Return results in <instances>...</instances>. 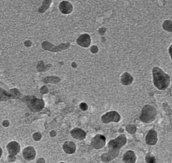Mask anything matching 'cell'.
Masks as SVG:
<instances>
[{"mask_svg":"<svg viewBox=\"0 0 172 163\" xmlns=\"http://www.w3.org/2000/svg\"><path fill=\"white\" fill-rule=\"evenodd\" d=\"M152 72L153 83L157 88L161 90L166 89L170 82V77L169 75L165 73L159 68H154Z\"/></svg>","mask_w":172,"mask_h":163,"instance_id":"obj_1","label":"cell"},{"mask_svg":"<svg viewBox=\"0 0 172 163\" xmlns=\"http://www.w3.org/2000/svg\"><path fill=\"white\" fill-rule=\"evenodd\" d=\"M22 100L27 104L29 109L33 113L41 111L44 107L43 100L36 98L35 96H26Z\"/></svg>","mask_w":172,"mask_h":163,"instance_id":"obj_2","label":"cell"},{"mask_svg":"<svg viewBox=\"0 0 172 163\" xmlns=\"http://www.w3.org/2000/svg\"><path fill=\"white\" fill-rule=\"evenodd\" d=\"M157 115V110L153 106L150 105H146L143 107L142 110L141 115L140 119L142 122L144 123H151L155 120Z\"/></svg>","mask_w":172,"mask_h":163,"instance_id":"obj_3","label":"cell"},{"mask_svg":"<svg viewBox=\"0 0 172 163\" xmlns=\"http://www.w3.org/2000/svg\"><path fill=\"white\" fill-rule=\"evenodd\" d=\"M126 137L125 135H120L119 137H117L115 140H111L108 143L109 149H113L120 150V149L122 146H123L126 143Z\"/></svg>","mask_w":172,"mask_h":163,"instance_id":"obj_4","label":"cell"},{"mask_svg":"<svg viewBox=\"0 0 172 163\" xmlns=\"http://www.w3.org/2000/svg\"><path fill=\"white\" fill-rule=\"evenodd\" d=\"M7 148H8V152L9 154L8 156V160L9 162L14 161L16 159L15 156L20 152V145L16 142H11L7 145Z\"/></svg>","mask_w":172,"mask_h":163,"instance_id":"obj_5","label":"cell"},{"mask_svg":"<svg viewBox=\"0 0 172 163\" xmlns=\"http://www.w3.org/2000/svg\"><path fill=\"white\" fill-rule=\"evenodd\" d=\"M20 96V93L18 89H12L9 93H8L4 90L0 89V101H6L11 98H18Z\"/></svg>","mask_w":172,"mask_h":163,"instance_id":"obj_6","label":"cell"},{"mask_svg":"<svg viewBox=\"0 0 172 163\" xmlns=\"http://www.w3.org/2000/svg\"><path fill=\"white\" fill-rule=\"evenodd\" d=\"M120 116L118 113L115 111L109 112L102 116L101 120H102L103 123H109L110 122L118 123L120 121Z\"/></svg>","mask_w":172,"mask_h":163,"instance_id":"obj_7","label":"cell"},{"mask_svg":"<svg viewBox=\"0 0 172 163\" xmlns=\"http://www.w3.org/2000/svg\"><path fill=\"white\" fill-rule=\"evenodd\" d=\"M106 139L102 135H97L93 138L91 142V145L95 149H101L105 145Z\"/></svg>","mask_w":172,"mask_h":163,"instance_id":"obj_8","label":"cell"},{"mask_svg":"<svg viewBox=\"0 0 172 163\" xmlns=\"http://www.w3.org/2000/svg\"><path fill=\"white\" fill-rule=\"evenodd\" d=\"M119 154V150H113V149H109V151L107 153L103 154L101 156V160L105 162H108L111 161V160L114 159L118 156Z\"/></svg>","mask_w":172,"mask_h":163,"instance_id":"obj_9","label":"cell"},{"mask_svg":"<svg viewBox=\"0 0 172 163\" xmlns=\"http://www.w3.org/2000/svg\"><path fill=\"white\" fill-rule=\"evenodd\" d=\"M23 156L26 160H33L35 158L36 152L35 150L33 147H27L24 149L23 150Z\"/></svg>","mask_w":172,"mask_h":163,"instance_id":"obj_10","label":"cell"},{"mask_svg":"<svg viewBox=\"0 0 172 163\" xmlns=\"http://www.w3.org/2000/svg\"><path fill=\"white\" fill-rule=\"evenodd\" d=\"M157 142V134L155 130H150L147 135L146 142L149 145H155Z\"/></svg>","mask_w":172,"mask_h":163,"instance_id":"obj_11","label":"cell"},{"mask_svg":"<svg viewBox=\"0 0 172 163\" xmlns=\"http://www.w3.org/2000/svg\"><path fill=\"white\" fill-rule=\"evenodd\" d=\"M42 46H43V48H44V49L47 50L52 51V52H57V51L66 49V48H67L69 46V43H67V44H62L61 45L58 46V47L57 48H53V47L52 45V44H50V43L47 42V41H45V42L43 43Z\"/></svg>","mask_w":172,"mask_h":163,"instance_id":"obj_12","label":"cell"},{"mask_svg":"<svg viewBox=\"0 0 172 163\" xmlns=\"http://www.w3.org/2000/svg\"><path fill=\"white\" fill-rule=\"evenodd\" d=\"M71 135L74 138L78 140H84L86 137V133L81 129L75 128L71 131Z\"/></svg>","mask_w":172,"mask_h":163,"instance_id":"obj_13","label":"cell"},{"mask_svg":"<svg viewBox=\"0 0 172 163\" xmlns=\"http://www.w3.org/2000/svg\"><path fill=\"white\" fill-rule=\"evenodd\" d=\"M136 159V157L134 152L131 150L126 152L123 157V162L125 163H134Z\"/></svg>","mask_w":172,"mask_h":163,"instance_id":"obj_14","label":"cell"},{"mask_svg":"<svg viewBox=\"0 0 172 163\" xmlns=\"http://www.w3.org/2000/svg\"><path fill=\"white\" fill-rule=\"evenodd\" d=\"M76 145L72 142H66L63 145V149L68 154H72L76 151Z\"/></svg>","mask_w":172,"mask_h":163,"instance_id":"obj_15","label":"cell"},{"mask_svg":"<svg viewBox=\"0 0 172 163\" xmlns=\"http://www.w3.org/2000/svg\"><path fill=\"white\" fill-rule=\"evenodd\" d=\"M60 9L62 13L64 14H68L71 12L72 7L71 4L67 1H63L60 5Z\"/></svg>","mask_w":172,"mask_h":163,"instance_id":"obj_16","label":"cell"},{"mask_svg":"<svg viewBox=\"0 0 172 163\" xmlns=\"http://www.w3.org/2000/svg\"><path fill=\"white\" fill-rule=\"evenodd\" d=\"M78 43L84 47H87L90 44V37L89 35H84L81 36V37L78 39Z\"/></svg>","mask_w":172,"mask_h":163,"instance_id":"obj_17","label":"cell"},{"mask_svg":"<svg viewBox=\"0 0 172 163\" xmlns=\"http://www.w3.org/2000/svg\"><path fill=\"white\" fill-rule=\"evenodd\" d=\"M121 81H122V83L123 85L127 86V85H129V84L131 83L133 81V79H132V77L130 76V74L126 72V73H124L122 75Z\"/></svg>","mask_w":172,"mask_h":163,"instance_id":"obj_18","label":"cell"},{"mask_svg":"<svg viewBox=\"0 0 172 163\" xmlns=\"http://www.w3.org/2000/svg\"><path fill=\"white\" fill-rule=\"evenodd\" d=\"M60 81V79L56 77H46L45 79L43 80V82L45 83H55Z\"/></svg>","mask_w":172,"mask_h":163,"instance_id":"obj_19","label":"cell"},{"mask_svg":"<svg viewBox=\"0 0 172 163\" xmlns=\"http://www.w3.org/2000/svg\"><path fill=\"white\" fill-rule=\"evenodd\" d=\"M51 1H52V0H45L43 4L42 7H41L39 10L40 12H45L46 10L49 8Z\"/></svg>","mask_w":172,"mask_h":163,"instance_id":"obj_20","label":"cell"},{"mask_svg":"<svg viewBox=\"0 0 172 163\" xmlns=\"http://www.w3.org/2000/svg\"><path fill=\"white\" fill-rule=\"evenodd\" d=\"M126 131L128 133H130V134H134L136 131V127L134 125H128L126 126Z\"/></svg>","mask_w":172,"mask_h":163,"instance_id":"obj_21","label":"cell"},{"mask_svg":"<svg viewBox=\"0 0 172 163\" xmlns=\"http://www.w3.org/2000/svg\"><path fill=\"white\" fill-rule=\"evenodd\" d=\"M145 159H146L147 163H155V159L151 154H148L146 156Z\"/></svg>","mask_w":172,"mask_h":163,"instance_id":"obj_22","label":"cell"},{"mask_svg":"<svg viewBox=\"0 0 172 163\" xmlns=\"http://www.w3.org/2000/svg\"><path fill=\"white\" fill-rule=\"evenodd\" d=\"M33 137L35 141H39L41 139V134L40 133H35L33 134Z\"/></svg>","mask_w":172,"mask_h":163,"instance_id":"obj_23","label":"cell"},{"mask_svg":"<svg viewBox=\"0 0 172 163\" xmlns=\"http://www.w3.org/2000/svg\"><path fill=\"white\" fill-rule=\"evenodd\" d=\"M80 108H81L82 110L86 111L88 109V106H87L86 103H81V105H80Z\"/></svg>","mask_w":172,"mask_h":163,"instance_id":"obj_24","label":"cell"},{"mask_svg":"<svg viewBox=\"0 0 172 163\" xmlns=\"http://www.w3.org/2000/svg\"><path fill=\"white\" fill-rule=\"evenodd\" d=\"M41 92L42 94H46V93H47V92H48V89L47 88V87L43 86L42 87V88L41 89Z\"/></svg>","mask_w":172,"mask_h":163,"instance_id":"obj_25","label":"cell"},{"mask_svg":"<svg viewBox=\"0 0 172 163\" xmlns=\"http://www.w3.org/2000/svg\"><path fill=\"white\" fill-rule=\"evenodd\" d=\"M2 125H3L4 126H8L9 125V121H3V123H2Z\"/></svg>","mask_w":172,"mask_h":163,"instance_id":"obj_26","label":"cell"},{"mask_svg":"<svg viewBox=\"0 0 172 163\" xmlns=\"http://www.w3.org/2000/svg\"><path fill=\"white\" fill-rule=\"evenodd\" d=\"M50 135L52 136V137H54V136L56 135V132H55V131H52L50 132Z\"/></svg>","mask_w":172,"mask_h":163,"instance_id":"obj_27","label":"cell"},{"mask_svg":"<svg viewBox=\"0 0 172 163\" xmlns=\"http://www.w3.org/2000/svg\"><path fill=\"white\" fill-rule=\"evenodd\" d=\"M37 163H45V160L43 159H39L37 160Z\"/></svg>","mask_w":172,"mask_h":163,"instance_id":"obj_28","label":"cell"},{"mask_svg":"<svg viewBox=\"0 0 172 163\" xmlns=\"http://www.w3.org/2000/svg\"><path fill=\"white\" fill-rule=\"evenodd\" d=\"M169 53H170V55H171V58H172V45L171 46L170 49H169Z\"/></svg>","mask_w":172,"mask_h":163,"instance_id":"obj_29","label":"cell"},{"mask_svg":"<svg viewBox=\"0 0 172 163\" xmlns=\"http://www.w3.org/2000/svg\"><path fill=\"white\" fill-rule=\"evenodd\" d=\"M1 155H2V150H1V148H0V157L1 156Z\"/></svg>","mask_w":172,"mask_h":163,"instance_id":"obj_30","label":"cell"},{"mask_svg":"<svg viewBox=\"0 0 172 163\" xmlns=\"http://www.w3.org/2000/svg\"><path fill=\"white\" fill-rule=\"evenodd\" d=\"M60 163H65V162H60Z\"/></svg>","mask_w":172,"mask_h":163,"instance_id":"obj_31","label":"cell"}]
</instances>
